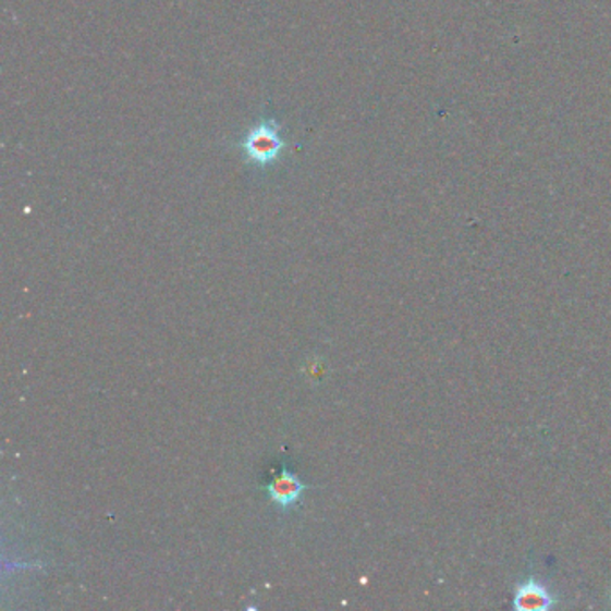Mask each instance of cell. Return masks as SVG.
Returning a JSON list of instances; mask_svg holds the SVG:
<instances>
[{"mask_svg": "<svg viewBox=\"0 0 611 611\" xmlns=\"http://www.w3.org/2000/svg\"><path fill=\"white\" fill-rule=\"evenodd\" d=\"M310 486L302 480L296 472L291 468H282L274 475L273 480L262 486V490L268 493V499L277 505L280 513H289L304 499L305 491Z\"/></svg>", "mask_w": 611, "mask_h": 611, "instance_id": "2", "label": "cell"}, {"mask_svg": "<svg viewBox=\"0 0 611 611\" xmlns=\"http://www.w3.org/2000/svg\"><path fill=\"white\" fill-rule=\"evenodd\" d=\"M244 162L257 169L274 166L282 157L285 142L280 137V124L274 119H262L239 142Z\"/></svg>", "mask_w": 611, "mask_h": 611, "instance_id": "1", "label": "cell"}, {"mask_svg": "<svg viewBox=\"0 0 611 611\" xmlns=\"http://www.w3.org/2000/svg\"><path fill=\"white\" fill-rule=\"evenodd\" d=\"M552 597L540 583L529 582L518 588L515 608L521 611H543L551 607Z\"/></svg>", "mask_w": 611, "mask_h": 611, "instance_id": "3", "label": "cell"}]
</instances>
